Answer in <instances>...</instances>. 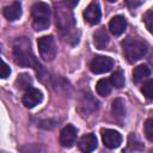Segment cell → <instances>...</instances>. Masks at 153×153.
<instances>
[{"label": "cell", "mask_w": 153, "mask_h": 153, "mask_svg": "<svg viewBox=\"0 0 153 153\" xmlns=\"http://www.w3.org/2000/svg\"><path fill=\"white\" fill-rule=\"evenodd\" d=\"M37 45L39 55L44 61H51L56 56V44L51 35L39 37L37 41Z\"/></svg>", "instance_id": "obj_5"}, {"label": "cell", "mask_w": 153, "mask_h": 153, "mask_svg": "<svg viewBox=\"0 0 153 153\" xmlns=\"http://www.w3.org/2000/svg\"><path fill=\"white\" fill-rule=\"evenodd\" d=\"M152 85H153L152 80L148 79L146 82H143V85H142V87H141V92L143 93V96H145L147 99H152V87H153Z\"/></svg>", "instance_id": "obj_20"}, {"label": "cell", "mask_w": 153, "mask_h": 153, "mask_svg": "<svg viewBox=\"0 0 153 153\" xmlns=\"http://www.w3.org/2000/svg\"><path fill=\"white\" fill-rule=\"evenodd\" d=\"M13 56L14 61L22 67H39L32 49L31 43L27 37L16 38L13 42Z\"/></svg>", "instance_id": "obj_1"}, {"label": "cell", "mask_w": 153, "mask_h": 153, "mask_svg": "<svg viewBox=\"0 0 153 153\" xmlns=\"http://www.w3.org/2000/svg\"><path fill=\"white\" fill-rule=\"evenodd\" d=\"M32 27L36 31L48 29L50 25V7L45 2H35L31 7Z\"/></svg>", "instance_id": "obj_3"}, {"label": "cell", "mask_w": 153, "mask_h": 153, "mask_svg": "<svg viewBox=\"0 0 153 153\" xmlns=\"http://www.w3.org/2000/svg\"><path fill=\"white\" fill-rule=\"evenodd\" d=\"M145 133H146V136L149 141L153 140V121L152 118H148L145 123Z\"/></svg>", "instance_id": "obj_23"}, {"label": "cell", "mask_w": 153, "mask_h": 153, "mask_svg": "<svg viewBox=\"0 0 153 153\" xmlns=\"http://www.w3.org/2000/svg\"><path fill=\"white\" fill-rule=\"evenodd\" d=\"M114 67V60L109 56H94L91 61L90 69L94 74H103L109 71H111Z\"/></svg>", "instance_id": "obj_6"}, {"label": "cell", "mask_w": 153, "mask_h": 153, "mask_svg": "<svg viewBox=\"0 0 153 153\" xmlns=\"http://www.w3.org/2000/svg\"><path fill=\"white\" fill-rule=\"evenodd\" d=\"M76 134H78V130L74 126H72V124L66 126L60 133V143H61V146L67 147V148L72 147L75 143Z\"/></svg>", "instance_id": "obj_8"}, {"label": "cell", "mask_w": 153, "mask_h": 153, "mask_svg": "<svg viewBox=\"0 0 153 153\" xmlns=\"http://www.w3.org/2000/svg\"><path fill=\"white\" fill-rule=\"evenodd\" d=\"M10 74H11V69H10L8 65L0 57V78L5 79V78L10 76Z\"/></svg>", "instance_id": "obj_21"}, {"label": "cell", "mask_w": 153, "mask_h": 153, "mask_svg": "<svg viewBox=\"0 0 153 153\" xmlns=\"http://www.w3.org/2000/svg\"><path fill=\"white\" fill-rule=\"evenodd\" d=\"M126 4L131 8V7H136V6H139V5H141L142 2L141 1H137V2H135V1H126Z\"/></svg>", "instance_id": "obj_24"}, {"label": "cell", "mask_w": 153, "mask_h": 153, "mask_svg": "<svg viewBox=\"0 0 153 153\" xmlns=\"http://www.w3.org/2000/svg\"><path fill=\"white\" fill-rule=\"evenodd\" d=\"M0 53H1V44H0Z\"/></svg>", "instance_id": "obj_25"}, {"label": "cell", "mask_w": 153, "mask_h": 153, "mask_svg": "<svg viewBox=\"0 0 153 153\" xmlns=\"http://www.w3.org/2000/svg\"><path fill=\"white\" fill-rule=\"evenodd\" d=\"M4 16L7 20H11V22L19 19L20 16H22V5H20V2L14 1L11 5L6 6L4 8Z\"/></svg>", "instance_id": "obj_13"}, {"label": "cell", "mask_w": 153, "mask_h": 153, "mask_svg": "<svg viewBox=\"0 0 153 153\" xmlns=\"http://www.w3.org/2000/svg\"><path fill=\"white\" fill-rule=\"evenodd\" d=\"M122 48H123V54L126 59L133 63L139 60H141L146 54H147V44L137 38L128 37L122 42Z\"/></svg>", "instance_id": "obj_2"}, {"label": "cell", "mask_w": 153, "mask_h": 153, "mask_svg": "<svg viewBox=\"0 0 153 153\" xmlns=\"http://www.w3.org/2000/svg\"><path fill=\"white\" fill-rule=\"evenodd\" d=\"M100 17H102V13H100V7H99V4L96 2V1H92L84 11V18L85 20L91 24V25H96L100 22Z\"/></svg>", "instance_id": "obj_9"}, {"label": "cell", "mask_w": 153, "mask_h": 153, "mask_svg": "<svg viewBox=\"0 0 153 153\" xmlns=\"http://www.w3.org/2000/svg\"><path fill=\"white\" fill-rule=\"evenodd\" d=\"M96 91L99 96L105 97L111 92V84L108 79H100L98 80L97 85H96Z\"/></svg>", "instance_id": "obj_17"}, {"label": "cell", "mask_w": 153, "mask_h": 153, "mask_svg": "<svg viewBox=\"0 0 153 153\" xmlns=\"http://www.w3.org/2000/svg\"><path fill=\"white\" fill-rule=\"evenodd\" d=\"M151 75V69L148 66L146 65H139L134 68L133 71V81L135 84H139L141 82L142 80L147 79L148 76Z\"/></svg>", "instance_id": "obj_15"}, {"label": "cell", "mask_w": 153, "mask_h": 153, "mask_svg": "<svg viewBox=\"0 0 153 153\" xmlns=\"http://www.w3.org/2000/svg\"><path fill=\"white\" fill-rule=\"evenodd\" d=\"M31 84H32V80H31L30 75L25 74V73L18 75V78L16 80V86L19 90H26L27 91L29 88H31Z\"/></svg>", "instance_id": "obj_18"}, {"label": "cell", "mask_w": 153, "mask_h": 153, "mask_svg": "<svg viewBox=\"0 0 153 153\" xmlns=\"http://www.w3.org/2000/svg\"><path fill=\"white\" fill-rule=\"evenodd\" d=\"M109 81H110L111 86H115L116 88H122L124 86V82H126L123 72L122 71H116L115 73H112Z\"/></svg>", "instance_id": "obj_19"}, {"label": "cell", "mask_w": 153, "mask_h": 153, "mask_svg": "<svg viewBox=\"0 0 153 153\" xmlns=\"http://www.w3.org/2000/svg\"><path fill=\"white\" fill-rule=\"evenodd\" d=\"M93 44L97 49H105L109 44V35L104 27L98 29L93 33Z\"/></svg>", "instance_id": "obj_14"}, {"label": "cell", "mask_w": 153, "mask_h": 153, "mask_svg": "<svg viewBox=\"0 0 153 153\" xmlns=\"http://www.w3.org/2000/svg\"><path fill=\"white\" fill-rule=\"evenodd\" d=\"M78 147H79L80 152H82V153L93 152L96 149V147H97V137H96V135H93L92 133L85 134L84 136L80 137V140L78 142Z\"/></svg>", "instance_id": "obj_11"}, {"label": "cell", "mask_w": 153, "mask_h": 153, "mask_svg": "<svg viewBox=\"0 0 153 153\" xmlns=\"http://www.w3.org/2000/svg\"><path fill=\"white\" fill-rule=\"evenodd\" d=\"M102 140L105 147L112 149L122 143V135L114 129H102Z\"/></svg>", "instance_id": "obj_7"}, {"label": "cell", "mask_w": 153, "mask_h": 153, "mask_svg": "<svg viewBox=\"0 0 153 153\" xmlns=\"http://www.w3.org/2000/svg\"><path fill=\"white\" fill-rule=\"evenodd\" d=\"M111 112L116 118H123L126 116V106H124V102L121 98H116L112 102L111 105Z\"/></svg>", "instance_id": "obj_16"}, {"label": "cell", "mask_w": 153, "mask_h": 153, "mask_svg": "<svg viewBox=\"0 0 153 153\" xmlns=\"http://www.w3.org/2000/svg\"><path fill=\"white\" fill-rule=\"evenodd\" d=\"M127 29V20L123 16H115L111 18L109 23V30L112 35L120 36L122 35Z\"/></svg>", "instance_id": "obj_12"}, {"label": "cell", "mask_w": 153, "mask_h": 153, "mask_svg": "<svg viewBox=\"0 0 153 153\" xmlns=\"http://www.w3.org/2000/svg\"><path fill=\"white\" fill-rule=\"evenodd\" d=\"M56 10H55V17H56V25L60 27L61 31H68L71 30L69 27H74V20H73V14L68 7H66L65 2L63 4H55Z\"/></svg>", "instance_id": "obj_4"}, {"label": "cell", "mask_w": 153, "mask_h": 153, "mask_svg": "<svg viewBox=\"0 0 153 153\" xmlns=\"http://www.w3.org/2000/svg\"><path fill=\"white\" fill-rule=\"evenodd\" d=\"M143 22H145V24H146V27L148 29V31L149 32H152V27H153V25H152V22H153V11L152 10H148L145 14H143Z\"/></svg>", "instance_id": "obj_22"}, {"label": "cell", "mask_w": 153, "mask_h": 153, "mask_svg": "<svg viewBox=\"0 0 153 153\" xmlns=\"http://www.w3.org/2000/svg\"><path fill=\"white\" fill-rule=\"evenodd\" d=\"M43 99V94L42 92L38 90V88H35V87H31L29 88L24 96H23V104L29 108V109H32L35 108L37 104H39Z\"/></svg>", "instance_id": "obj_10"}]
</instances>
